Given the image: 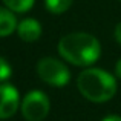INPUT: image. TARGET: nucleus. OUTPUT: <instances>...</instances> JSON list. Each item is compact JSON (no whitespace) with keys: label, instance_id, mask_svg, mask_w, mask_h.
<instances>
[{"label":"nucleus","instance_id":"f03ea898","mask_svg":"<svg viewBox=\"0 0 121 121\" xmlns=\"http://www.w3.org/2000/svg\"><path fill=\"white\" fill-rule=\"evenodd\" d=\"M77 87L86 100L92 103H106L117 94V80L104 69L86 68L77 78Z\"/></svg>","mask_w":121,"mask_h":121},{"label":"nucleus","instance_id":"0eeeda50","mask_svg":"<svg viewBox=\"0 0 121 121\" xmlns=\"http://www.w3.org/2000/svg\"><path fill=\"white\" fill-rule=\"evenodd\" d=\"M18 22L15 17V12H12L11 9L0 8V39L3 37H9L14 31H17Z\"/></svg>","mask_w":121,"mask_h":121},{"label":"nucleus","instance_id":"6e6552de","mask_svg":"<svg viewBox=\"0 0 121 121\" xmlns=\"http://www.w3.org/2000/svg\"><path fill=\"white\" fill-rule=\"evenodd\" d=\"M74 3V0H44V8L54 15L65 14L66 11H69Z\"/></svg>","mask_w":121,"mask_h":121},{"label":"nucleus","instance_id":"ddd939ff","mask_svg":"<svg viewBox=\"0 0 121 121\" xmlns=\"http://www.w3.org/2000/svg\"><path fill=\"white\" fill-rule=\"evenodd\" d=\"M103 121H121L120 115H107L106 118H103Z\"/></svg>","mask_w":121,"mask_h":121},{"label":"nucleus","instance_id":"f8f14e48","mask_svg":"<svg viewBox=\"0 0 121 121\" xmlns=\"http://www.w3.org/2000/svg\"><path fill=\"white\" fill-rule=\"evenodd\" d=\"M115 75L118 78H121V58L117 61V65H115Z\"/></svg>","mask_w":121,"mask_h":121},{"label":"nucleus","instance_id":"7ed1b4c3","mask_svg":"<svg viewBox=\"0 0 121 121\" xmlns=\"http://www.w3.org/2000/svg\"><path fill=\"white\" fill-rule=\"evenodd\" d=\"M37 75L43 83L54 87H63L71 81V71L58 58L43 57L37 63Z\"/></svg>","mask_w":121,"mask_h":121},{"label":"nucleus","instance_id":"4468645a","mask_svg":"<svg viewBox=\"0 0 121 121\" xmlns=\"http://www.w3.org/2000/svg\"><path fill=\"white\" fill-rule=\"evenodd\" d=\"M120 2H121V0H120Z\"/></svg>","mask_w":121,"mask_h":121},{"label":"nucleus","instance_id":"423d86ee","mask_svg":"<svg viewBox=\"0 0 121 121\" xmlns=\"http://www.w3.org/2000/svg\"><path fill=\"white\" fill-rule=\"evenodd\" d=\"M17 34L25 43H34L41 37V25L35 18H23L18 22Z\"/></svg>","mask_w":121,"mask_h":121},{"label":"nucleus","instance_id":"9d476101","mask_svg":"<svg viewBox=\"0 0 121 121\" xmlns=\"http://www.w3.org/2000/svg\"><path fill=\"white\" fill-rule=\"evenodd\" d=\"M12 75V68L9 65V61L3 57H0V84L5 81H8Z\"/></svg>","mask_w":121,"mask_h":121},{"label":"nucleus","instance_id":"39448f33","mask_svg":"<svg viewBox=\"0 0 121 121\" xmlns=\"http://www.w3.org/2000/svg\"><path fill=\"white\" fill-rule=\"evenodd\" d=\"M20 94L8 83L0 84V120H8L20 109Z\"/></svg>","mask_w":121,"mask_h":121},{"label":"nucleus","instance_id":"1a4fd4ad","mask_svg":"<svg viewBox=\"0 0 121 121\" xmlns=\"http://www.w3.org/2000/svg\"><path fill=\"white\" fill-rule=\"evenodd\" d=\"M3 5L8 9H11L15 14H22V12H28L34 6L35 0H2Z\"/></svg>","mask_w":121,"mask_h":121},{"label":"nucleus","instance_id":"f257e3e1","mask_svg":"<svg viewBox=\"0 0 121 121\" xmlns=\"http://www.w3.org/2000/svg\"><path fill=\"white\" fill-rule=\"evenodd\" d=\"M60 57L74 66L89 68L101 57V44L87 32H71L63 35L57 44Z\"/></svg>","mask_w":121,"mask_h":121},{"label":"nucleus","instance_id":"9b49d317","mask_svg":"<svg viewBox=\"0 0 121 121\" xmlns=\"http://www.w3.org/2000/svg\"><path fill=\"white\" fill-rule=\"evenodd\" d=\"M113 37H115L117 43H118L120 46H121V22L115 26V29H113Z\"/></svg>","mask_w":121,"mask_h":121},{"label":"nucleus","instance_id":"20e7f679","mask_svg":"<svg viewBox=\"0 0 121 121\" xmlns=\"http://www.w3.org/2000/svg\"><path fill=\"white\" fill-rule=\"evenodd\" d=\"M22 115L26 121H43L51 110V101L44 92L31 91L20 103Z\"/></svg>","mask_w":121,"mask_h":121}]
</instances>
